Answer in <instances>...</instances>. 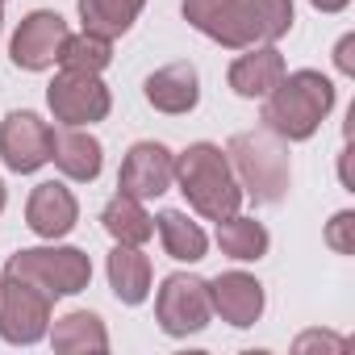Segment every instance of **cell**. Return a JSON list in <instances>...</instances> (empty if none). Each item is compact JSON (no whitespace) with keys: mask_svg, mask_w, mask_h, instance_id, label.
Wrapping results in <instances>:
<instances>
[{"mask_svg":"<svg viewBox=\"0 0 355 355\" xmlns=\"http://www.w3.org/2000/svg\"><path fill=\"white\" fill-rule=\"evenodd\" d=\"M180 13L226 51L280 42L293 30V0H180Z\"/></svg>","mask_w":355,"mask_h":355,"instance_id":"obj_1","label":"cell"},{"mask_svg":"<svg viewBox=\"0 0 355 355\" xmlns=\"http://www.w3.org/2000/svg\"><path fill=\"white\" fill-rule=\"evenodd\" d=\"M334 109V84L313 71V67H301V71H284V80L263 96V130H272L276 138L284 142H305L318 134V125L330 117Z\"/></svg>","mask_w":355,"mask_h":355,"instance_id":"obj_2","label":"cell"},{"mask_svg":"<svg viewBox=\"0 0 355 355\" xmlns=\"http://www.w3.org/2000/svg\"><path fill=\"white\" fill-rule=\"evenodd\" d=\"M171 180L180 184L184 201L205 222H222V218L239 214V205L247 201L234 180V167L218 142H193L189 150H180L175 167H171Z\"/></svg>","mask_w":355,"mask_h":355,"instance_id":"obj_3","label":"cell"},{"mask_svg":"<svg viewBox=\"0 0 355 355\" xmlns=\"http://www.w3.org/2000/svg\"><path fill=\"white\" fill-rule=\"evenodd\" d=\"M226 159L234 167V180L243 189V197H251L255 205H280L288 197L293 184V163H288V146L284 138H276L272 130H243L230 138Z\"/></svg>","mask_w":355,"mask_h":355,"instance_id":"obj_4","label":"cell"},{"mask_svg":"<svg viewBox=\"0 0 355 355\" xmlns=\"http://www.w3.org/2000/svg\"><path fill=\"white\" fill-rule=\"evenodd\" d=\"M5 272L38 284L51 297H76L92 280V259L80 247H21L9 255Z\"/></svg>","mask_w":355,"mask_h":355,"instance_id":"obj_5","label":"cell"},{"mask_svg":"<svg viewBox=\"0 0 355 355\" xmlns=\"http://www.w3.org/2000/svg\"><path fill=\"white\" fill-rule=\"evenodd\" d=\"M51 309L55 297L42 293L38 284L5 272L0 276V338L13 347H34L51 330Z\"/></svg>","mask_w":355,"mask_h":355,"instance_id":"obj_6","label":"cell"},{"mask_svg":"<svg viewBox=\"0 0 355 355\" xmlns=\"http://www.w3.org/2000/svg\"><path fill=\"white\" fill-rule=\"evenodd\" d=\"M214 318V305H209V280L201 276H189V272H171L159 293H155V322L163 334L171 338H189L197 330H205Z\"/></svg>","mask_w":355,"mask_h":355,"instance_id":"obj_7","label":"cell"},{"mask_svg":"<svg viewBox=\"0 0 355 355\" xmlns=\"http://www.w3.org/2000/svg\"><path fill=\"white\" fill-rule=\"evenodd\" d=\"M46 105H51L55 121H63V125H92V121L109 117L113 96H109L105 80L92 71H59L46 88Z\"/></svg>","mask_w":355,"mask_h":355,"instance_id":"obj_8","label":"cell"},{"mask_svg":"<svg viewBox=\"0 0 355 355\" xmlns=\"http://www.w3.org/2000/svg\"><path fill=\"white\" fill-rule=\"evenodd\" d=\"M51 138H55L51 121H42L30 109H13L0 121V159H5L9 171L30 175L42 163H51Z\"/></svg>","mask_w":355,"mask_h":355,"instance_id":"obj_9","label":"cell"},{"mask_svg":"<svg viewBox=\"0 0 355 355\" xmlns=\"http://www.w3.org/2000/svg\"><path fill=\"white\" fill-rule=\"evenodd\" d=\"M63 42H67V21L51 9H34L30 17H21V26L9 42V59L21 71H46L59 63Z\"/></svg>","mask_w":355,"mask_h":355,"instance_id":"obj_10","label":"cell"},{"mask_svg":"<svg viewBox=\"0 0 355 355\" xmlns=\"http://www.w3.org/2000/svg\"><path fill=\"white\" fill-rule=\"evenodd\" d=\"M171 167H175V155L163 142H134L121 159V171H117V193H130L138 201L163 197L175 184Z\"/></svg>","mask_w":355,"mask_h":355,"instance_id":"obj_11","label":"cell"},{"mask_svg":"<svg viewBox=\"0 0 355 355\" xmlns=\"http://www.w3.org/2000/svg\"><path fill=\"white\" fill-rule=\"evenodd\" d=\"M263 284L251 276V272H222L209 280V305L222 322L247 330L263 318Z\"/></svg>","mask_w":355,"mask_h":355,"instance_id":"obj_12","label":"cell"},{"mask_svg":"<svg viewBox=\"0 0 355 355\" xmlns=\"http://www.w3.org/2000/svg\"><path fill=\"white\" fill-rule=\"evenodd\" d=\"M76 222H80V201H76V193H71L67 184L42 180V184L30 193V201H26V226H30L38 239H51V243H55V239L71 234Z\"/></svg>","mask_w":355,"mask_h":355,"instance_id":"obj_13","label":"cell"},{"mask_svg":"<svg viewBox=\"0 0 355 355\" xmlns=\"http://www.w3.org/2000/svg\"><path fill=\"white\" fill-rule=\"evenodd\" d=\"M142 96H146L150 109H159V113H167V117L193 113L197 101H201V76H197V67H193L189 59L167 63V67H159V71L146 76Z\"/></svg>","mask_w":355,"mask_h":355,"instance_id":"obj_14","label":"cell"},{"mask_svg":"<svg viewBox=\"0 0 355 355\" xmlns=\"http://www.w3.org/2000/svg\"><path fill=\"white\" fill-rule=\"evenodd\" d=\"M51 159H55V167L67 175V180L92 184L96 175H101V167H105V146L84 125H63L51 138Z\"/></svg>","mask_w":355,"mask_h":355,"instance_id":"obj_15","label":"cell"},{"mask_svg":"<svg viewBox=\"0 0 355 355\" xmlns=\"http://www.w3.org/2000/svg\"><path fill=\"white\" fill-rule=\"evenodd\" d=\"M284 55L276 51V42H263V46H247L234 63H230V71H226V84L239 92V96H247V101H263L280 80H284Z\"/></svg>","mask_w":355,"mask_h":355,"instance_id":"obj_16","label":"cell"},{"mask_svg":"<svg viewBox=\"0 0 355 355\" xmlns=\"http://www.w3.org/2000/svg\"><path fill=\"white\" fill-rule=\"evenodd\" d=\"M109 288L121 305H142L150 297V259L138 247L117 243L109 251Z\"/></svg>","mask_w":355,"mask_h":355,"instance_id":"obj_17","label":"cell"},{"mask_svg":"<svg viewBox=\"0 0 355 355\" xmlns=\"http://www.w3.org/2000/svg\"><path fill=\"white\" fill-rule=\"evenodd\" d=\"M46 334H51V347L63 351V355H76V351H109V330H105L101 313H92V309H71V313L55 318V326Z\"/></svg>","mask_w":355,"mask_h":355,"instance_id":"obj_18","label":"cell"},{"mask_svg":"<svg viewBox=\"0 0 355 355\" xmlns=\"http://www.w3.org/2000/svg\"><path fill=\"white\" fill-rule=\"evenodd\" d=\"M155 230H159L163 251H167L171 259H180V263H201L205 251H209L205 230H201L189 214H180V209H163V214L155 218Z\"/></svg>","mask_w":355,"mask_h":355,"instance_id":"obj_19","label":"cell"},{"mask_svg":"<svg viewBox=\"0 0 355 355\" xmlns=\"http://www.w3.org/2000/svg\"><path fill=\"white\" fill-rule=\"evenodd\" d=\"M101 226L117 239V243H130V247H142L155 239V218L146 214V205L130 193H117L109 197V205L101 209Z\"/></svg>","mask_w":355,"mask_h":355,"instance_id":"obj_20","label":"cell"},{"mask_svg":"<svg viewBox=\"0 0 355 355\" xmlns=\"http://www.w3.org/2000/svg\"><path fill=\"white\" fill-rule=\"evenodd\" d=\"M218 247H222V255H230V259H239V263H255V259L268 255L272 234H268L263 222L243 218V214H230V218L218 222Z\"/></svg>","mask_w":355,"mask_h":355,"instance_id":"obj_21","label":"cell"},{"mask_svg":"<svg viewBox=\"0 0 355 355\" xmlns=\"http://www.w3.org/2000/svg\"><path fill=\"white\" fill-rule=\"evenodd\" d=\"M142 5H146V0H80V21H84L88 34L121 38L138 21Z\"/></svg>","mask_w":355,"mask_h":355,"instance_id":"obj_22","label":"cell"},{"mask_svg":"<svg viewBox=\"0 0 355 355\" xmlns=\"http://www.w3.org/2000/svg\"><path fill=\"white\" fill-rule=\"evenodd\" d=\"M113 63V38H101V34H67L63 51H59V67L63 71H92L101 76L105 67Z\"/></svg>","mask_w":355,"mask_h":355,"instance_id":"obj_23","label":"cell"},{"mask_svg":"<svg viewBox=\"0 0 355 355\" xmlns=\"http://www.w3.org/2000/svg\"><path fill=\"white\" fill-rule=\"evenodd\" d=\"M326 247L334 255H355V214L351 209H338L326 222Z\"/></svg>","mask_w":355,"mask_h":355,"instance_id":"obj_24","label":"cell"},{"mask_svg":"<svg viewBox=\"0 0 355 355\" xmlns=\"http://www.w3.org/2000/svg\"><path fill=\"white\" fill-rule=\"evenodd\" d=\"M351 51H355V34H347V38L334 46V63H338L343 76H355V55H351Z\"/></svg>","mask_w":355,"mask_h":355,"instance_id":"obj_25","label":"cell"},{"mask_svg":"<svg viewBox=\"0 0 355 355\" xmlns=\"http://www.w3.org/2000/svg\"><path fill=\"white\" fill-rule=\"evenodd\" d=\"M309 347H334V351H343L347 343L334 338V334H318V330H313V334H301V338H297V351H309Z\"/></svg>","mask_w":355,"mask_h":355,"instance_id":"obj_26","label":"cell"},{"mask_svg":"<svg viewBox=\"0 0 355 355\" xmlns=\"http://www.w3.org/2000/svg\"><path fill=\"white\" fill-rule=\"evenodd\" d=\"M309 5H313L318 13H343V9L351 5V0H309Z\"/></svg>","mask_w":355,"mask_h":355,"instance_id":"obj_27","label":"cell"},{"mask_svg":"<svg viewBox=\"0 0 355 355\" xmlns=\"http://www.w3.org/2000/svg\"><path fill=\"white\" fill-rule=\"evenodd\" d=\"M5 201H9V193H5V180H0V209H5Z\"/></svg>","mask_w":355,"mask_h":355,"instance_id":"obj_28","label":"cell"},{"mask_svg":"<svg viewBox=\"0 0 355 355\" xmlns=\"http://www.w3.org/2000/svg\"><path fill=\"white\" fill-rule=\"evenodd\" d=\"M0 30H5V0H0Z\"/></svg>","mask_w":355,"mask_h":355,"instance_id":"obj_29","label":"cell"}]
</instances>
